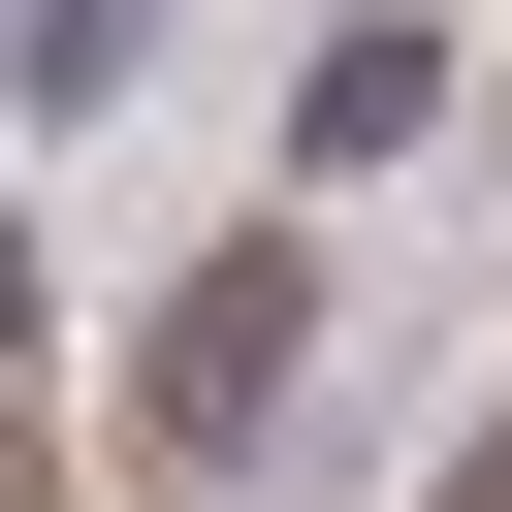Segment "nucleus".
<instances>
[{"mask_svg": "<svg viewBox=\"0 0 512 512\" xmlns=\"http://www.w3.org/2000/svg\"><path fill=\"white\" fill-rule=\"evenodd\" d=\"M288 384H320V192H288V224H224V256L128 320V480H160V512H224V480L288 448Z\"/></svg>", "mask_w": 512, "mask_h": 512, "instance_id": "obj_1", "label": "nucleus"}, {"mask_svg": "<svg viewBox=\"0 0 512 512\" xmlns=\"http://www.w3.org/2000/svg\"><path fill=\"white\" fill-rule=\"evenodd\" d=\"M448 128V0H320V64H288V192H352V160H416Z\"/></svg>", "mask_w": 512, "mask_h": 512, "instance_id": "obj_2", "label": "nucleus"}, {"mask_svg": "<svg viewBox=\"0 0 512 512\" xmlns=\"http://www.w3.org/2000/svg\"><path fill=\"white\" fill-rule=\"evenodd\" d=\"M128 64H160V0H0V96H32V128H96Z\"/></svg>", "mask_w": 512, "mask_h": 512, "instance_id": "obj_3", "label": "nucleus"}, {"mask_svg": "<svg viewBox=\"0 0 512 512\" xmlns=\"http://www.w3.org/2000/svg\"><path fill=\"white\" fill-rule=\"evenodd\" d=\"M32 352H64V288H32V256H0V384H32Z\"/></svg>", "mask_w": 512, "mask_h": 512, "instance_id": "obj_4", "label": "nucleus"}]
</instances>
